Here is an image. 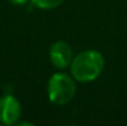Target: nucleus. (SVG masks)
<instances>
[{
	"label": "nucleus",
	"mask_w": 127,
	"mask_h": 126,
	"mask_svg": "<svg viewBox=\"0 0 127 126\" xmlns=\"http://www.w3.org/2000/svg\"><path fill=\"white\" fill-rule=\"evenodd\" d=\"M16 125H19V126H24V125H27V126H32L33 124L32 123H30V121H19Z\"/></svg>",
	"instance_id": "obj_7"
},
{
	"label": "nucleus",
	"mask_w": 127,
	"mask_h": 126,
	"mask_svg": "<svg viewBox=\"0 0 127 126\" xmlns=\"http://www.w3.org/2000/svg\"><path fill=\"white\" fill-rule=\"evenodd\" d=\"M72 74L57 72L51 76L47 83L48 100L56 106L69 104L77 94V84Z\"/></svg>",
	"instance_id": "obj_2"
},
{
	"label": "nucleus",
	"mask_w": 127,
	"mask_h": 126,
	"mask_svg": "<svg viewBox=\"0 0 127 126\" xmlns=\"http://www.w3.org/2000/svg\"><path fill=\"white\" fill-rule=\"evenodd\" d=\"M22 110L17 98L11 94H5L0 98V123L2 125H16L20 121Z\"/></svg>",
	"instance_id": "obj_3"
},
{
	"label": "nucleus",
	"mask_w": 127,
	"mask_h": 126,
	"mask_svg": "<svg viewBox=\"0 0 127 126\" xmlns=\"http://www.w3.org/2000/svg\"><path fill=\"white\" fill-rule=\"evenodd\" d=\"M105 67L102 53L96 49H84L75 54L70 63L72 77L80 83H90L96 81Z\"/></svg>",
	"instance_id": "obj_1"
},
{
	"label": "nucleus",
	"mask_w": 127,
	"mask_h": 126,
	"mask_svg": "<svg viewBox=\"0 0 127 126\" xmlns=\"http://www.w3.org/2000/svg\"><path fill=\"white\" fill-rule=\"evenodd\" d=\"M49 61L59 71L67 69L70 67V63L74 58L72 46L65 41H56L49 47Z\"/></svg>",
	"instance_id": "obj_4"
},
{
	"label": "nucleus",
	"mask_w": 127,
	"mask_h": 126,
	"mask_svg": "<svg viewBox=\"0 0 127 126\" xmlns=\"http://www.w3.org/2000/svg\"><path fill=\"white\" fill-rule=\"evenodd\" d=\"M64 0H31L32 5L40 10H53L63 4Z\"/></svg>",
	"instance_id": "obj_5"
},
{
	"label": "nucleus",
	"mask_w": 127,
	"mask_h": 126,
	"mask_svg": "<svg viewBox=\"0 0 127 126\" xmlns=\"http://www.w3.org/2000/svg\"><path fill=\"white\" fill-rule=\"evenodd\" d=\"M9 2H11L12 5H16V6H21V5H25L29 0H7Z\"/></svg>",
	"instance_id": "obj_6"
}]
</instances>
